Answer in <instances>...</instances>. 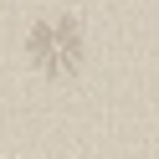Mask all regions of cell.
Segmentation results:
<instances>
[{
	"instance_id": "obj_1",
	"label": "cell",
	"mask_w": 159,
	"mask_h": 159,
	"mask_svg": "<svg viewBox=\"0 0 159 159\" xmlns=\"http://www.w3.org/2000/svg\"><path fill=\"white\" fill-rule=\"evenodd\" d=\"M26 52H31V62L41 67L46 77H67L82 62V31H77V21H67V16H52V21H41L26 36Z\"/></svg>"
}]
</instances>
